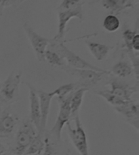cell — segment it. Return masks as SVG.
<instances>
[{
	"mask_svg": "<svg viewBox=\"0 0 139 155\" xmlns=\"http://www.w3.org/2000/svg\"><path fill=\"white\" fill-rule=\"evenodd\" d=\"M37 135V130L30 120L24 122L16 135L14 152L17 155H25L32 141Z\"/></svg>",
	"mask_w": 139,
	"mask_h": 155,
	"instance_id": "cell-3",
	"label": "cell"
},
{
	"mask_svg": "<svg viewBox=\"0 0 139 155\" xmlns=\"http://www.w3.org/2000/svg\"><path fill=\"white\" fill-rule=\"evenodd\" d=\"M23 28L34 51L37 60L39 61H44L45 52L47 50V47L51 42V40L40 36L28 23H25L24 24Z\"/></svg>",
	"mask_w": 139,
	"mask_h": 155,
	"instance_id": "cell-6",
	"label": "cell"
},
{
	"mask_svg": "<svg viewBox=\"0 0 139 155\" xmlns=\"http://www.w3.org/2000/svg\"><path fill=\"white\" fill-rule=\"evenodd\" d=\"M132 50L134 51H136V53L138 52L139 51V34L138 32L136 33L132 41Z\"/></svg>",
	"mask_w": 139,
	"mask_h": 155,
	"instance_id": "cell-26",
	"label": "cell"
},
{
	"mask_svg": "<svg viewBox=\"0 0 139 155\" xmlns=\"http://www.w3.org/2000/svg\"><path fill=\"white\" fill-rule=\"evenodd\" d=\"M46 60L50 65L53 66L63 67L65 65L63 59L55 51L51 50H46L45 52V61Z\"/></svg>",
	"mask_w": 139,
	"mask_h": 155,
	"instance_id": "cell-22",
	"label": "cell"
},
{
	"mask_svg": "<svg viewBox=\"0 0 139 155\" xmlns=\"http://www.w3.org/2000/svg\"><path fill=\"white\" fill-rule=\"evenodd\" d=\"M85 3V1H80V0H65L63 1L58 8V10H63L76 8L79 6H84Z\"/></svg>",
	"mask_w": 139,
	"mask_h": 155,
	"instance_id": "cell-24",
	"label": "cell"
},
{
	"mask_svg": "<svg viewBox=\"0 0 139 155\" xmlns=\"http://www.w3.org/2000/svg\"><path fill=\"white\" fill-rule=\"evenodd\" d=\"M134 2L130 0H103L102 6L104 8L113 13H119L123 10L132 8Z\"/></svg>",
	"mask_w": 139,
	"mask_h": 155,
	"instance_id": "cell-15",
	"label": "cell"
},
{
	"mask_svg": "<svg viewBox=\"0 0 139 155\" xmlns=\"http://www.w3.org/2000/svg\"><path fill=\"white\" fill-rule=\"evenodd\" d=\"M136 33H137V31L136 30L132 31L130 29H125L124 32H123V40H124V47L126 48L128 53H132L134 51L132 47V41L134 36Z\"/></svg>",
	"mask_w": 139,
	"mask_h": 155,
	"instance_id": "cell-23",
	"label": "cell"
},
{
	"mask_svg": "<svg viewBox=\"0 0 139 155\" xmlns=\"http://www.w3.org/2000/svg\"><path fill=\"white\" fill-rule=\"evenodd\" d=\"M134 73L132 65L126 61H119L111 68L110 73H112L121 78L129 77Z\"/></svg>",
	"mask_w": 139,
	"mask_h": 155,
	"instance_id": "cell-17",
	"label": "cell"
},
{
	"mask_svg": "<svg viewBox=\"0 0 139 155\" xmlns=\"http://www.w3.org/2000/svg\"><path fill=\"white\" fill-rule=\"evenodd\" d=\"M73 120L74 127H72L70 121L66 124L69 137L80 155H90L86 133L83 128L79 115L75 117Z\"/></svg>",
	"mask_w": 139,
	"mask_h": 155,
	"instance_id": "cell-2",
	"label": "cell"
},
{
	"mask_svg": "<svg viewBox=\"0 0 139 155\" xmlns=\"http://www.w3.org/2000/svg\"><path fill=\"white\" fill-rule=\"evenodd\" d=\"M2 99V96H1V93H0V103H1Z\"/></svg>",
	"mask_w": 139,
	"mask_h": 155,
	"instance_id": "cell-28",
	"label": "cell"
},
{
	"mask_svg": "<svg viewBox=\"0 0 139 155\" xmlns=\"http://www.w3.org/2000/svg\"><path fill=\"white\" fill-rule=\"evenodd\" d=\"M60 68L69 75L79 79L80 81L78 84L81 85L82 87H85L88 89H89V87L94 86L100 81L102 79L103 74H105L100 72L88 69L74 68L66 65Z\"/></svg>",
	"mask_w": 139,
	"mask_h": 155,
	"instance_id": "cell-5",
	"label": "cell"
},
{
	"mask_svg": "<svg viewBox=\"0 0 139 155\" xmlns=\"http://www.w3.org/2000/svg\"><path fill=\"white\" fill-rule=\"evenodd\" d=\"M117 113L121 114L130 124L138 130L139 126V107L138 103L132 100L125 105L113 107Z\"/></svg>",
	"mask_w": 139,
	"mask_h": 155,
	"instance_id": "cell-11",
	"label": "cell"
},
{
	"mask_svg": "<svg viewBox=\"0 0 139 155\" xmlns=\"http://www.w3.org/2000/svg\"><path fill=\"white\" fill-rule=\"evenodd\" d=\"M2 155H8V154H2Z\"/></svg>",
	"mask_w": 139,
	"mask_h": 155,
	"instance_id": "cell-30",
	"label": "cell"
},
{
	"mask_svg": "<svg viewBox=\"0 0 139 155\" xmlns=\"http://www.w3.org/2000/svg\"><path fill=\"white\" fill-rule=\"evenodd\" d=\"M88 90H89V89H88V88L80 87L75 90V92L71 94L70 101V107L71 111V118L73 119L76 116L79 115V111L82 105L84 94Z\"/></svg>",
	"mask_w": 139,
	"mask_h": 155,
	"instance_id": "cell-16",
	"label": "cell"
},
{
	"mask_svg": "<svg viewBox=\"0 0 139 155\" xmlns=\"http://www.w3.org/2000/svg\"><path fill=\"white\" fill-rule=\"evenodd\" d=\"M71 94H69L67 97L58 100L59 103V111L54 126L50 130L51 135L58 140H61V134L63 128L71 119V111L70 101Z\"/></svg>",
	"mask_w": 139,
	"mask_h": 155,
	"instance_id": "cell-4",
	"label": "cell"
},
{
	"mask_svg": "<svg viewBox=\"0 0 139 155\" xmlns=\"http://www.w3.org/2000/svg\"><path fill=\"white\" fill-rule=\"evenodd\" d=\"M17 118L10 113L4 112L0 116V137H7L14 130Z\"/></svg>",
	"mask_w": 139,
	"mask_h": 155,
	"instance_id": "cell-13",
	"label": "cell"
},
{
	"mask_svg": "<svg viewBox=\"0 0 139 155\" xmlns=\"http://www.w3.org/2000/svg\"><path fill=\"white\" fill-rule=\"evenodd\" d=\"M44 146L45 141L44 135L37 133L36 137L34 138V140L32 141V142L28 147L25 155L42 154V152L44 150Z\"/></svg>",
	"mask_w": 139,
	"mask_h": 155,
	"instance_id": "cell-18",
	"label": "cell"
},
{
	"mask_svg": "<svg viewBox=\"0 0 139 155\" xmlns=\"http://www.w3.org/2000/svg\"><path fill=\"white\" fill-rule=\"evenodd\" d=\"M82 6L83 5L77 7L76 8L58 10V32L53 39L57 40V41H63L66 32V25L71 18H77L81 21H83L84 19V10H83Z\"/></svg>",
	"mask_w": 139,
	"mask_h": 155,
	"instance_id": "cell-7",
	"label": "cell"
},
{
	"mask_svg": "<svg viewBox=\"0 0 139 155\" xmlns=\"http://www.w3.org/2000/svg\"><path fill=\"white\" fill-rule=\"evenodd\" d=\"M50 46L63 60H65L67 61L69 66H70V67L78 69H88V70L100 72V73L106 74H111L110 71L92 65V64L88 62L84 59L82 58L79 55H77L76 53L72 51L66 46L63 41H57V40L52 39L50 43Z\"/></svg>",
	"mask_w": 139,
	"mask_h": 155,
	"instance_id": "cell-1",
	"label": "cell"
},
{
	"mask_svg": "<svg viewBox=\"0 0 139 155\" xmlns=\"http://www.w3.org/2000/svg\"><path fill=\"white\" fill-rule=\"evenodd\" d=\"M107 85L110 87V90H108L109 92L126 101L132 100L131 99L132 96L137 92L138 90V85L137 86H131L127 83L117 79L111 80Z\"/></svg>",
	"mask_w": 139,
	"mask_h": 155,
	"instance_id": "cell-12",
	"label": "cell"
},
{
	"mask_svg": "<svg viewBox=\"0 0 139 155\" xmlns=\"http://www.w3.org/2000/svg\"><path fill=\"white\" fill-rule=\"evenodd\" d=\"M36 90V93L39 98L40 110H41V131L40 135H44V133L46 129L48 119L50 110V105L52 98L55 97L54 91L50 92H45L44 90Z\"/></svg>",
	"mask_w": 139,
	"mask_h": 155,
	"instance_id": "cell-9",
	"label": "cell"
},
{
	"mask_svg": "<svg viewBox=\"0 0 139 155\" xmlns=\"http://www.w3.org/2000/svg\"><path fill=\"white\" fill-rule=\"evenodd\" d=\"M45 146L41 155H57V150L48 137H45Z\"/></svg>",
	"mask_w": 139,
	"mask_h": 155,
	"instance_id": "cell-25",
	"label": "cell"
},
{
	"mask_svg": "<svg viewBox=\"0 0 139 155\" xmlns=\"http://www.w3.org/2000/svg\"><path fill=\"white\" fill-rule=\"evenodd\" d=\"M29 155H41V154H29Z\"/></svg>",
	"mask_w": 139,
	"mask_h": 155,
	"instance_id": "cell-29",
	"label": "cell"
},
{
	"mask_svg": "<svg viewBox=\"0 0 139 155\" xmlns=\"http://www.w3.org/2000/svg\"><path fill=\"white\" fill-rule=\"evenodd\" d=\"M29 90V107H30V120L37 130V133L40 134L41 131V110L39 98L36 93V90L29 83H26Z\"/></svg>",
	"mask_w": 139,
	"mask_h": 155,
	"instance_id": "cell-10",
	"label": "cell"
},
{
	"mask_svg": "<svg viewBox=\"0 0 139 155\" xmlns=\"http://www.w3.org/2000/svg\"><path fill=\"white\" fill-rule=\"evenodd\" d=\"M22 73H12L7 77L2 86H0V93L2 98L6 101H13L17 97L19 90Z\"/></svg>",
	"mask_w": 139,
	"mask_h": 155,
	"instance_id": "cell-8",
	"label": "cell"
},
{
	"mask_svg": "<svg viewBox=\"0 0 139 155\" xmlns=\"http://www.w3.org/2000/svg\"><path fill=\"white\" fill-rule=\"evenodd\" d=\"M95 94L98 95L100 97H102L103 99L106 101V102L110 104L113 107H117L124 105L125 103L129 102V101H124L121 98L117 97L116 96L112 94L108 90H99L96 92Z\"/></svg>",
	"mask_w": 139,
	"mask_h": 155,
	"instance_id": "cell-19",
	"label": "cell"
},
{
	"mask_svg": "<svg viewBox=\"0 0 139 155\" xmlns=\"http://www.w3.org/2000/svg\"><path fill=\"white\" fill-rule=\"evenodd\" d=\"M103 26L108 32H115L118 30L120 27V21L117 16L109 15L104 18Z\"/></svg>",
	"mask_w": 139,
	"mask_h": 155,
	"instance_id": "cell-20",
	"label": "cell"
},
{
	"mask_svg": "<svg viewBox=\"0 0 139 155\" xmlns=\"http://www.w3.org/2000/svg\"><path fill=\"white\" fill-rule=\"evenodd\" d=\"M6 148H5V146L3 145V144L0 143V155H2L5 153V152H6Z\"/></svg>",
	"mask_w": 139,
	"mask_h": 155,
	"instance_id": "cell-27",
	"label": "cell"
},
{
	"mask_svg": "<svg viewBox=\"0 0 139 155\" xmlns=\"http://www.w3.org/2000/svg\"><path fill=\"white\" fill-rule=\"evenodd\" d=\"M85 45L94 58L98 61H103L107 57L110 51L113 49V47L98 43V42L85 41Z\"/></svg>",
	"mask_w": 139,
	"mask_h": 155,
	"instance_id": "cell-14",
	"label": "cell"
},
{
	"mask_svg": "<svg viewBox=\"0 0 139 155\" xmlns=\"http://www.w3.org/2000/svg\"><path fill=\"white\" fill-rule=\"evenodd\" d=\"M77 84L71 83V84H66L60 85V87L57 88L54 90L55 96H57L58 99H63L67 97L69 94L73 93L75 90H76L77 88Z\"/></svg>",
	"mask_w": 139,
	"mask_h": 155,
	"instance_id": "cell-21",
	"label": "cell"
}]
</instances>
